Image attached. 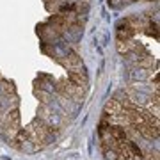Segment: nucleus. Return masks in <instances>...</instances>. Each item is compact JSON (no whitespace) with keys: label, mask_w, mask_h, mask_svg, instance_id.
I'll return each mask as SVG.
<instances>
[{"label":"nucleus","mask_w":160,"mask_h":160,"mask_svg":"<svg viewBox=\"0 0 160 160\" xmlns=\"http://www.w3.org/2000/svg\"><path fill=\"white\" fill-rule=\"evenodd\" d=\"M144 157H146V160H158V153H157V151H149V153H146Z\"/></svg>","instance_id":"obj_1"}]
</instances>
